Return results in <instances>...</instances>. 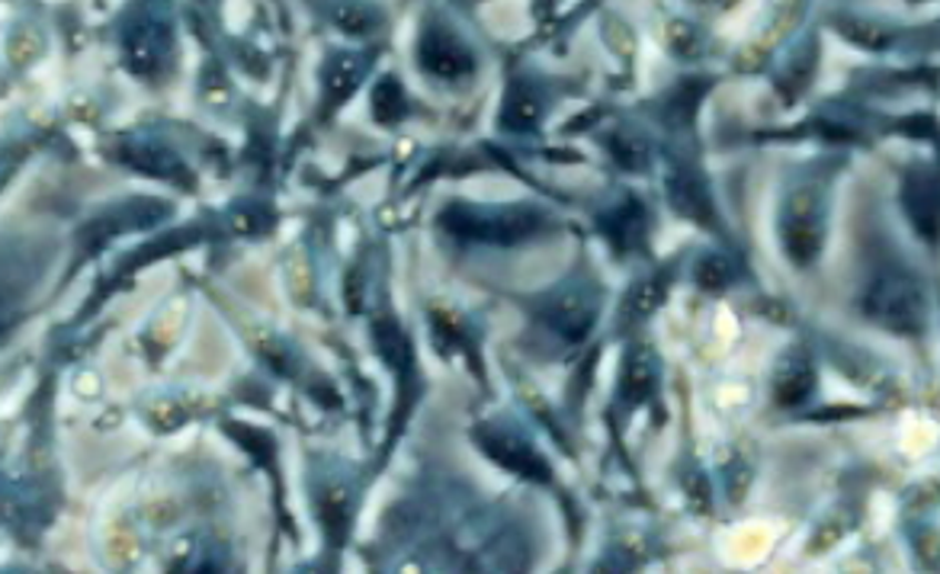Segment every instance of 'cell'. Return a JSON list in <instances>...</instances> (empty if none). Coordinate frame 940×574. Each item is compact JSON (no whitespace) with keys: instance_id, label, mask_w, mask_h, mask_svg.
Masks as SVG:
<instances>
[{"instance_id":"1","label":"cell","mask_w":940,"mask_h":574,"mask_svg":"<svg viewBox=\"0 0 940 574\" xmlns=\"http://www.w3.org/2000/svg\"><path fill=\"white\" fill-rule=\"evenodd\" d=\"M864 315L896 334H918L928 321L921 286L899 267H880L864 286Z\"/></svg>"},{"instance_id":"2","label":"cell","mask_w":940,"mask_h":574,"mask_svg":"<svg viewBox=\"0 0 940 574\" xmlns=\"http://www.w3.org/2000/svg\"><path fill=\"white\" fill-rule=\"evenodd\" d=\"M437 225L462 242L486 244H520L533 238L543 228V215L533 206H501V209H479L456 203L437 218Z\"/></svg>"},{"instance_id":"3","label":"cell","mask_w":940,"mask_h":574,"mask_svg":"<svg viewBox=\"0 0 940 574\" xmlns=\"http://www.w3.org/2000/svg\"><path fill=\"white\" fill-rule=\"evenodd\" d=\"M780 242L796 267L816 264L825 247V203L819 189H796L780 212Z\"/></svg>"},{"instance_id":"4","label":"cell","mask_w":940,"mask_h":574,"mask_svg":"<svg viewBox=\"0 0 940 574\" xmlns=\"http://www.w3.org/2000/svg\"><path fill=\"white\" fill-rule=\"evenodd\" d=\"M171 20L164 17V10L157 3H145L132 13V20L122 30V55H125V68L152 78L161 74L164 61L171 59Z\"/></svg>"},{"instance_id":"5","label":"cell","mask_w":940,"mask_h":574,"mask_svg":"<svg viewBox=\"0 0 940 574\" xmlns=\"http://www.w3.org/2000/svg\"><path fill=\"white\" fill-rule=\"evenodd\" d=\"M476 443L482 447V453L498 462L501 469L514 472L520 479L537 484H546L552 479V469H549L546 455L537 453L523 437H517L511 430H501V427H479L476 430Z\"/></svg>"},{"instance_id":"6","label":"cell","mask_w":940,"mask_h":574,"mask_svg":"<svg viewBox=\"0 0 940 574\" xmlns=\"http://www.w3.org/2000/svg\"><path fill=\"white\" fill-rule=\"evenodd\" d=\"M418 61L427 74L443 78V81H462L476 71V59L469 45L453 30L430 23L418 39Z\"/></svg>"},{"instance_id":"7","label":"cell","mask_w":940,"mask_h":574,"mask_svg":"<svg viewBox=\"0 0 940 574\" xmlns=\"http://www.w3.org/2000/svg\"><path fill=\"white\" fill-rule=\"evenodd\" d=\"M597 321V299L584 289H562L543 305V325L565 340H584Z\"/></svg>"},{"instance_id":"8","label":"cell","mask_w":940,"mask_h":574,"mask_svg":"<svg viewBox=\"0 0 940 574\" xmlns=\"http://www.w3.org/2000/svg\"><path fill=\"white\" fill-rule=\"evenodd\" d=\"M902 206L915 232L928 242L938 238V174L928 167H915L902 181Z\"/></svg>"},{"instance_id":"9","label":"cell","mask_w":940,"mask_h":574,"mask_svg":"<svg viewBox=\"0 0 940 574\" xmlns=\"http://www.w3.org/2000/svg\"><path fill=\"white\" fill-rule=\"evenodd\" d=\"M813 389H816V369L809 363V357L799 350L787 353L774 372V401L780 408H799L806 404Z\"/></svg>"},{"instance_id":"10","label":"cell","mask_w":940,"mask_h":574,"mask_svg":"<svg viewBox=\"0 0 940 574\" xmlns=\"http://www.w3.org/2000/svg\"><path fill=\"white\" fill-rule=\"evenodd\" d=\"M667 199L674 212H681L684 218L697 222V225H709L713 222V199H709V189L706 183L699 181L694 171L681 167L667 177Z\"/></svg>"},{"instance_id":"11","label":"cell","mask_w":940,"mask_h":574,"mask_svg":"<svg viewBox=\"0 0 940 574\" xmlns=\"http://www.w3.org/2000/svg\"><path fill=\"white\" fill-rule=\"evenodd\" d=\"M122 157H125L135 171L157 174V177H164V181L171 183H190V174H186L181 157L174 152H167V148L157 145V142H129Z\"/></svg>"},{"instance_id":"12","label":"cell","mask_w":940,"mask_h":574,"mask_svg":"<svg viewBox=\"0 0 940 574\" xmlns=\"http://www.w3.org/2000/svg\"><path fill=\"white\" fill-rule=\"evenodd\" d=\"M543 120V93L527 81H514L501 106V125L511 132H530Z\"/></svg>"},{"instance_id":"13","label":"cell","mask_w":940,"mask_h":574,"mask_svg":"<svg viewBox=\"0 0 940 574\" xmlns=\"http://www.w3.org/2000/svg\"><path fill=\"white\" fill-rule=\"evenodd\" d=\"M364 78V59L354 52H334L331 59L321 68V84H325V100L331 106H340L350 93L357 91Z\"/></svg>"},{"instance_id":"14","label":"cell","mask_w":940,"mask_h":574,"mask_svg":"<svg viewBox=\"0 0 940 574\" xmlns=\"http://www.w3.org/2000/svg\"><path fill=\"white\" fill-rule=\"evenodd\" d=\"M372 340H376L379 357L392 366L395 372H408V369H411V360H415L411 340H408V334L395 325L392 318H379V321L372 325Z\"/></svg>"},{"instance_id":"15","label":"cell","mask_w":940,"mask_h":574,"mask_svg":"<svg viewBox=\"0 0 940 574\" xmlns=\"http://www.w3.org/2000/svg\"><path fill=\"white\" fill-rule=\"evenodd\" d=\"M604 235L616 244L620 250H633L645 238V212L638 209V203L630 206H616V209L604 215Z\"/></svg>"},{"instance_id":"16","label":"cell","mask_w":940,"mask_h":574,"mask_svg":"<svg viewBox=\"0 0 940 574\" xmlns=\"http://www.w3.org/2000/svg\"><path fill=\"white\" fill-rule=\"evenodd\" d=\"M655 392V366L645 353H633L630 363L623 369V382H620V394L630 404H642L648 401Z\"/></svg>"},{"instance_id":"17","label":"cell","mask_w":940,"mask_h":574,"mask_svg":"<svg viewBox=\"0 0 940 574\" xmlns=\"http://www.w3.org/2000/svg\"><path fill=\"white\" fill-rule=\"evenodd\" d=\"M408 113V100L401 84L395 81L392 74H386L376 88H372V116L382 125H395L398 120H405Z\"/></svg>"},{"instance_id":"18","label":"cell","mask_w":940,"mask_h":574,"mask_svg":"<svg viewBox=\"0 0 940 574\" xmlns=\"http://www.w3.org/2000/svg\"><path fill=\"white\" fill-rule=\"evenodd\" d=\"M334 23L340 27L344 32H350V35H366V32H372L376 27H379V10L376 7H369V3H364V0H337L331 10Z\"/></svg>"},{"instance_id":"19","label":"cell","mask_w":940,"mask_h":574,"mask_svg":"<svg viewBox=\"0 0 940 574\" xmlns=\"http://www.w3.org/2000/svg\"><path fill=\"white\" fill-rule=\"evenodd\" d=\"M610 152H613V161L626 171H645L648 167V145L630 129H620L610 139Z\"/></svg>"},{"instance_id":"20","label":"cell","mask_w":940,"mask_h":574,"mask_svg":"<svg viewBox=\"0 0 940 574\" xmlns=\"http://www.w3.org/2000/svg\"><path fill=\"white\" fill-rule=\"evenodd\" d=\"M665 299V286L658 279H642L633 286L630 299H626V318L630 321H645Z\"/></svg>"},{"instance_id":"21","label":"cell","mask_w":940,"mask_h":574,"mask_svg":"<svg viewBox=\"0 0 940 574\" xmlns=\"http://www.w3.org/2000/svg\"><path fill=\"white\" fill-rule=\"evenodd\" d=\"M706 93V84H697V81H684L681 88H674V93L667 96V116L677 122H687L697 116L699 100Z\"/></svg>"},{"instance_id":"22","label":"cell","mask_w":940,"mask_h":574,"mask_svg":"<svg viewBox=\"0 0 940 574\" xmlns=\"http://www.w3.org/2000/svg\"><path fill=\"white\" fill-rule=\"evenodd\" d=\"M694 279H697L699 289L719 293V289H726L728 279H732V267H728V260L723 254H703L697 260V267H694Z\"/></svg>"},{"instance_id":"23","label":"cell","mask_w":940,"mask_h":574,"mask_svg":"<svg viewBox=\"0 0 940 574\" xmlns=\"http://www.w3.org/2000/svg\"><path fill=\"white\" fill-rule=\"evenodd\" d=\"M318 511H321V520L328 526L334 540L344 536V526H347V491L344 488H325L318 494Z\"/></svg>"},{"instance_id":"24","label":"cell","mask_w":940,"mask_h":574,"mask_svg":"<svg viewBox=\"0 0 940 574\" xmlns=\"http://www.w3.org/2000/svg\"><path fill=\"white\" fill-rule=\"evenodd\" d=\"M841 30H845V35H850L854 42H860V45H870V49H880V45H886V42H889V32H882V27H877V23H860V20H850V23H845Z\"/></svg>"}]
</instances>
